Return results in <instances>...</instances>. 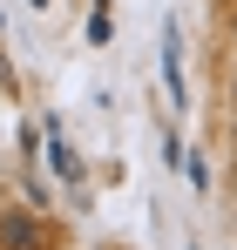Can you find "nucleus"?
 Masks as SVG:
<instances>
[{"label": "nucleus", "mask_w": 237, "mask_h": 250, "mask_svg": "<svg viewBox=\"0 0 237 250\" xmlns=\"http://www.w3.org/2000/svg\"><path fill=\"white\" fill-rule=\"evenodd\" d=\"M0 250H41V223L21 216V209H7L0 216Z\"/></svg>", "instance_id": "f257e3e1"}]
</instances>
